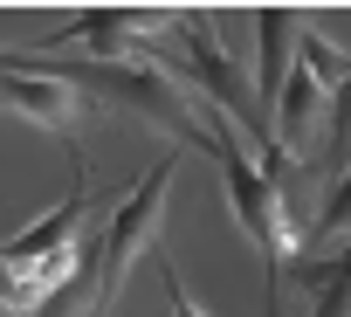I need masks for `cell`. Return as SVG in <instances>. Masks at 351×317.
<instances>
[{"label":"cell","instance_id":"1","mask_svg":"<svg viewBox=\"0 0 351 317\" xmlns=\"http://www.w3.org/2000/svg\"><path fill=\"white\" fill-rule=\"evenodd\" d=\"M207 158L221 166L228 207H234L241 235L255 242V255H262V269H269V317H282V283H289V262H296L303 235H296V221H289V207H282L276 180L255 166V152L241 145V131H234L221 110H207Z\"/></svg>","mask_w":351,"mask_h":317},{"label":"cell","instance_id":"2","mask_svg":"<svg viewBox=\"0 0 351 317\" xmlns=\"http://www.w3.org/2000/svg\"><path fill=\"white\" fill-rule=\"evenodd\" d=\"M172 42H180V56H145V62L172 69V83H180L186 97H193V90H207V97H214V110H221V117H241V131H248V138H255V152H262V145H269V117H262L255 90L241 83L234 56L221 49L214 14H180V21H172Z\"/></svg>","mask_w":351,"mask_h":317},{"label":"cell","instance_id":"3","mask_svg":"<svg viewBox=\"0 0 351 317\" xmlns=\"http://www.w3.org/2000/svg\"><path fill=\"white\" fill-rule=\"evenodd\" d=\"M172 173H180V158H158V166L138 180V193H124V207H117V221L104 228V290H97V317H110V303H117V290H124V276H131V262L145 255V248H158V228H165V193H172Z\"/></svg>","mask_w":351,"mask_h":317},{"label":"cell","instance_id":"4","mask_svg":"<svg viewBox=\"0 0 351 317\" xmlns=\"http://www.w3.org/2000/svg\"><path fill=\"white\" fill-rule=\"evenodd\" d=\"M172 21H180V14H165V8H104V14H76V21L49 28L35 42V56L42 49H90V62H124V56L145 62L152 42L172 35Z\"/></svg>","mask_w":351,"mask_h":317},{"label":"cell","instance_id":"5","mask_svg":"<svg viewBox=\"0 0 351 317\" xmlns=\"http://www.w3.org/2000/svg\"><path fill=\"white\" fill-rule=\"evenodd\" d=\"M0 110H21V117L49 124L69 152H76V131L97 117L76 83H62V76H28V69H0ZM76 166H83V152H76Z\"/></svg>","mask_w":351,"mask_h":317},{"label":"cell","instance_id":"6","mask_svg":"<svg viewBox=\"0 0 351 317\" xmlns=\"http://www.w3.org/2000/svg\"><path fill=\"white\" fill-rule=\"evenodd\" d=\"M104 200H117V187H76L69 200H56L42 221H28L21 235H0V262H8L14 276H28L42 255H56V248H76V235L90 228V214L104 207Z\"/></svg>","mask_w":351,"mask_h":317},{"label":"cell","instance_id":"7","mask_svg":"<svg viewBox=\"0 0 351 317\" xmlns=\"http://www.w3.org/2000/svg\"><path fill=\"white\" fill-rule=\"evenodd\" d=\"M303 35H310V21H303V14H282V8H269V14L255 21V56H262V76H255V104H262V117L276 110L282 83L303 69V62H296V56H303Z\"/></svg>","mask_w":351,"mask_h":317},{"label":"cell","instance_id":"8","mask_svg":"<svg viewBox=\"0 0 351 317\" xmlns=\"http://www.w3.org/2000/svg\"><path fill=\"white\" fill-rule=\"evenodd\" d=\"M317 124H324V83L310 76V69H296L289 83H282V97H276V110H269V138L296 158H310V145H317Z\"/></svg>","mask_w":351,"mask_h":317},{"label":"cell","instance_id":"9","mask_svg":"<svg viewBox=\"0 0 351 317\" xmlns=\"http://www.w3.org/2000/svg\"><path fill=\"white\" fill-rule=\"evenodd\" d=\"M344 228H351V166L330 180V193H324V207L303 221V248L296 255H330L337 242H344Z\"/></svg>","mask_w":351,"mask_h":317},{"label":"cell","instance_id":"10","mask_svg":"<svg viewBox=\"0 0 351 317\" xmlns=\"http://www.w3.org/2000/svg\"><path fill=\"white\" fill-rule=\"evenodd\" d=\"M324 145H330V152H324V173L337 180V173L351 166V76L337 83V104H330V117H324Z\"/></svg>","mask_w":351,"mask_h":317},{"label":"cell","instance_id":"11","mask_svg":"<svg viewBox=\"0 0 351 317\" xmlns=\"http://www.w3.org/2000/svg\"><path fill=\"white\" fill-rule=\"evenodd\" d=\"M303 69H310V76H317L324 90H337V83L351 76V56H344V49H330V42H324V35L310 28V35H303Z\"/></svg>","mask_w":351,"mask_h":317},{"label":"cell","instance_id":"12","mask_svg":"<svg viewBox=\"0 0 351 317\" xmlns=\"http://www.w3.org/2000/svg\"><path fill=\"white\" fill-rule=\"evenodd\" d=\"M158 283H165V310H172V317H207V303L180 283V262H172L165 248H158Z\"/></svg>","mask_w":351,"mask_h":317},{"label":"cell","instance_id":"13","mask_svg":"<svg viewBox=\"0 0 351 317\" xmlns=\"http://www.w3.org/2000/svg\"><path fill=\"white\" fill-rule=\"evenodd\" d=\"M0 310H14V317H35V310H42V296H35L8 262H0Z\"/></svg>","mask_w":351,"mask_h":317},{"label":"cell","instance_id":"14","mask_svg":"<svg viewBox=\"0 0 351 317\" xmlns=\"http://www.w3.org/2000/svg\"><path fill=\"white\" fill-rule=\"evenodd\" d=\"M0 69H14V49H0Z\"/></svg>","mask_w":351,"mask_h":317}]
</instances>
